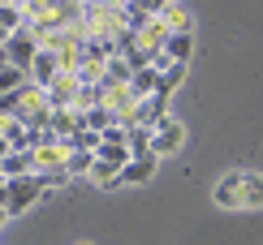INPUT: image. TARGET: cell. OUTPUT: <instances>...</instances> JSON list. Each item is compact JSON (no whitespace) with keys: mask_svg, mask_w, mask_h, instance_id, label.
Returning <instances> with one entry per match:
<instances>
[{"mask_svg":"<svg viewBox=\"0 0 263 245\" xmlns=\"http://www.w3.org/2000/svg\"><path fill=\"white\" fill-rule=\"evenodd\" d=\"M43 198V181H39V172H30V176H9V185H5V211L9 215H22V211H30Z\"/></svg>","mask_w":263,"mask_h":245,"instance_id":"1","label":"cell"},{"mask_svg":"<svg viewBox=\"0 0 263 245\" xmlns=\"http://www.w3.org/2000/svg\"><path fill=\"white\" fill-rule=\"evenodd\" d=\"M39 35L30 26H22V30H13V35L5 39V56H9V65H17V69H26L30 73V65H35V56H39Z\"/></svg>","mask_w":263,"mask_h":245,"instance_id":"2","label":"cell"},{"mask_svg":"<svg viewBox=\"0 0 263 245\" xmlns=\"http://www.w3.org/2000/svg\"><path fill=\"white\" fill-rule=\"evenodd\" d=\"M181 142H185V125L177 116H160L156 125H151V155H156V159L181 151Z\"/></svg>","mask_w":263,"mask_h":245,"instance_id":"3","label":"cell"},{"mask_svg":"<svg viewBox=\"0 0 263 245\" xmlns=\"http://www.w3.org/2000/svg\"><path fill=\"white\" fill-rule=\"evenodd\" d=\"M78 95H82V77L78 73H57L48 82V104L52 108H73Z\"/></svg>","mask_w":263,"mask_h":245,"instance_id":"4","label":"cell"},{"mask_svg":"<svg viewBox=\"0 0 263 245\" xmlns=\"http://www.w3.org/2000/svg\"><path fill=\"white\" fill-rule=\"evenodd\" d=\"M160 116H168V95H164V91L138 99V108H134V116H129V125H147V129H151Z\"/></svg>","mask_w":263,"mask_h":245,"instance_id":"5","label":"cell"},{"mask_svg":"<svg viewBox=\"0 0 263 245\" xmlns=\"http://www.w3.org/2000/svg\"><path fill=\"white\" fill-rule=\"evenodd\" d=\"M242 176H246V172H224L220 181H216V189H212L216 207H229V211L242 207Z\"/></svg>","mask_w":263,"mask_h":245,"instance_id":"6","label":"cell"},{"mask_svg":"<svg viewBox=\"0 0 263 245\" xmlns=\"http://www.w3.org/2000/svg\"><path fill=\"white\" fill-rule=\"evenodd\" d=\"M156 155H134V159L121 168V176H117V185H147L151 181V172H156Z\"/></svg>","mask_w":263,"mask_h":245,"instance_id":"7","label":"cell"},{"mask_svg":"<svg viewBox=\"0 0 263 245\" xmlns=\"http://www.w3.org/2000/svg\"><path fill=\"white\" fill-rule=\"evenodd\" d=\"M57 73H61V56H57V52H52V48H39L35 65H30V82L48 91V82H52V77H57Z\"/></svg>","mask_w":263,"mask_h":245,"instance_id":"8","label":"cell"},{"mask_svg":"<svg viewBox=\"0 0 263 245\" xmlns=\"http://www.w3.org/2000/svg\"><path fill=\"white\" fill-rule=\"evenodd\" d=\"M39 164H35V151H9L5 159H0V172L5 176H30Z\"/></svg>","mask_w":263,"mask_h":245,"instance_id":"9","label":"cell"},{"mask_svg":"<svg viewBox=\"0 0 263 245\" xmlns=\"http://www.w3.org/2000/svg\"><path fill=\"white\" fill-rule=\"evenodd\" d=\"M65 155H69V151L61 147V138H57V142H43V147H35V164H39L35 172H48V168H65Z\"/></svg>","mask_w":263,"mask_h":245,"instance_id":"10","label":"cell"},{"mask_svg":"<svg viewBox=\"0 0 263 245\" xmlns=\"http://www.w3.org/2000/svg\"><path fill=\"white\" fill-rule=\"evenodd\" d=\"M190 52H194L190 30H173V35L164 39V56H168V60H185V65H190Z\"/></svg>","mask_w":263,"mask_h":245,"instance_id":"11","label":"cell"},{"mask_svg":"<svg viewBox=\"0 0 263 245\" xmlns=\"http://www.w3.org/2000/svg\"><path fill=\"white\" fill-rule=\"evenodd\" d=\"M129 91H134L138 99H147V95H156L160 91V69H134V77H129Z\"/></svg>","mask_w":263,"mask_h":245,"instance_id":"12","label":"cell"},{"mask_svg":"<svg viewBox=\"0 0 263 245\" xmlns=\"http://www.w3.org/2000/svg\"><path fill=\"white\" fill-rule=\"evenodd\" d=\"M78 112H82V125H86V129H100V133L117 120V112H112L108 104H91V108H78Z\"/></svg>","mask_w":263,"mask_h":245,"instance_id":"13","label":"cell"},{"mask_svg":"<svg viewBox=\"0 0 263 245\" xmlns=\"http://www.w3.org/2000/svg\"><path fill=\"white\" fill-rule=\"evenodd\" d=\"M22 26H26V9H22V5H5V0H0V30L13 35V30H22Z\"/></svg>","mask_w":263,"mask_h":245,"instance_id":"14","label":"cell"},{"mask_svg":"<svg viewBox=\"0 0 263 245\" xmlns=\"http://www.w3.org/2000/svg\"><path fill=\"white\" fill-rule=\"evenodd\" d=\"M95 155H100V159H104V164H112V168H117V172H121V168H125V164H129V159H134V151H129V147H112V142H104V147H100V151H95Z\"/></svg>","mask_w":263,"mask_h":245,"instance_id":"15","label":"cell"},{"mask_svg":"<svg viewBox=\"0 0 263 245\" xmlns=\"http://www.w3.org/2000/svg\"><path fill=\"white\" fill-rule=\"evenodd\" d=\"M26 82H30V73L17 69V65H5V69H0V95L17 91V86H26Z\"/></svg>","mask_w":263,"mask_h":245,"instance_id":"16","label":"cell"},{"mask_svg":"<svg viewBox=\"0 0 263 245\" xmlns=\"http://www.w3.org/2000/svg\"><path fill=\"white\" fill-rule=\"evenodd\" d=\"M242 207H263V176H242Z\"/></svg>","mask_w":263,"mask_h":245,"instance_id":"17","label":"cell"},{"mask_svg":"<svg viewBox=\"0 0 263 245\" xmlns=\"http://www.w3.org/2000/svg\"><path fill=\"white\" fill-rule=\"evenodd\" d=\"M181 82H185V60H173L168 69L160 73V91H164V95H173V91H177Z\"/></svg>","mask_w":263,"mask_h":245,"instance_id":"18","label":"cell"},{"mask_svg":"<svg viewBox=\"0 0 263 245\" xmlns=\"http://www.w3.org/2000/svg\"><path fill=\"white\" fill-rule=\"evenodd\" d=\"M91 164H95V151H69V155H65V168H69V176L91 172Z\"/></svg>","mask_w":263,"mask_h":245,"instance_id":"19","label":"cell"},{"mask_svg":"<svg viewBox=\"0 0 263 245\" xmlns=\"http://www.w3.org/2000/svg\"><path fill=\"white\" fill-rule=\"evenodd\" d=\"M129 151H134V155H151V129L147 125H129Z\"/></svg>","mask_w":263,"mask_h":245,"instance_id":"20","label":"cell"},{"mask_svg":"<svg viewBox=\"0 0 263 245\" xmlns=\"http://www.w3.org/2000/svg\"><path fill=\"white\" fill-rule=\"evenodd\" d=\"M160 17L168 22V30H190V13H185V9H177V5H168Z\"/></svg>","mask_w":263,"mask_h":245,"instance_id":"21","label":"cell"},{"mask_svg":"<svg viewBox=\"0 0 263 245\" xmlns=\"http://www.w3.org/2000/svg\"><path fill=\"white\" fill-rule=\"evenodd\" d=\"M39 181H43V189H61V185H69V168H48V172H39Z\"/></svg>","mask_w":263,"mask_h":245,"instance_id":"22","label":"cell"},{"mask_svg":"<svg viewBox=\"0 0 263 245\" xmlns=\"http://www.w3.org/2000/svg\"><path fill=\"white\" fill-rule=\"evenodd\" d=\"M138 5H142V9H147V13H151V17H160V13H164V9H168V5H173V0H138Z\"/></svg>","mask_w":263,"mask_h":245,"instance_id":"23","label":"cell"},{"mask_svg":"<svg viewBox=\"0 0 263 245\" xmlns=\"http://www.w3.org/2000/svg\"><path fill=\"white\" fill-rule=\"evenodd\" d=\"M5 185H9V176L0 172V207H5Z\"/></svg>","mask_w":263,"mask_h":245,"instance_id":"24","label":"cell"},{"mask_svg":"<svg viewBox=\"0 0 263 245\" xmlns=\"http://www.w3.org/2000/svg\"><path fill=\"white\" fill-rule=\"evenodd\" d=\"M5 65H9V56H5V43H0V69H5Z\"/></svg>","mask_w":263,"mask_h":245,"instance_id":"25","label":"cell"},{"mask_svg":"<svg viewBox=\"0 0 263 245\" xmlns=\"http://www.w3.org/2000/svg\"><path fill=\"white\" fill-rule=\"evenodd\" d=\"M5 219H9V211H5V207H0V224H5Z\"/></svg>","mask_w":263,"mask_h":245,"instance_id":"26","label":"cell"},{"mask_svg":"<svg viewBox=\"0 0 263 245\" xmlns=\"http://www.w3.org/2000/svg\"><path fill=\"white\" fill-rule=\"evenodd\" d=\"M5 39H9V35H5V30H0V43H5Z\"/></svg>","mask_w":263,"mask_h":245,"instance_id":"27","label":"cell"},{"mask_svg":"<svg viewBox=\"0 0 263 245\" xmlns=\"http://www.w3.org/2000/svg\"><path fill=\"white\" fill-rule=\"evenodd\" d=\"M82 245H91V241H82Z\"/></svg>","mask_w":263,"mask_h":245,"instance_id":"28","label":"cell"}]
</instances>
